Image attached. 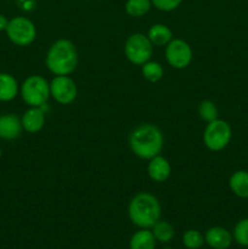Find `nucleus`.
<instances>
[{
	"instance_id": "1",
	"label": "nucleus",
	"mask_w": 248,
	"mask_h": 249,
	"mask_svg": "<svg viewBox=\"0 0 248 249\" xmlns=\"http://www.w3.org/2000/svg\"><path fill=\"white\" fill-rule=\"evenodd\" d=\"M164 146V136L158 126L145 123L136 126L129 135V147L136 157L150 160L160 155Z\"/></svg>"
},
{
	"instance_id": "2",
	"label": "nucleus",
	"mask_w": 248,
	"mask_h": 249,
	"mask_svg": "<svg viewBox=\"0 0 248 249\" xmlns=\"http://www.w3.org/2000/svg\"><path fill=\"white\" fill-rule=\"evenodd\" d=\"M77 46L68 39H58L49 48L45 65L53 75H70L77 70Z\"/></svg>"
},
{
	"instance_id": "3",
	"label": "nucleus",
	"mask_w": 248,
	"mask_h": 249,
	"mask_svg": "<svg viewBox=\"0 0 248 249\" xmlns=\"http://www.w3.org/2000/svg\"><path fill=\"white\" fill-rule=\"evenodd\" d=\"M160 213L159 201L150 192H139L129 202V219L140 229H152L160 219Z\"/></svg>"
},
{
	"instance_id": "4",
	"label": "nucleus",
	"mask_w": 248,
	"mask_h": 249,
	"mask_svg": "<svg viewBox=\"0 0 248 249\" xmlns=\"http://www.w3.org/2000/svg\"><path fill=\"white\" fill-rule=\"evenodd\" d=\"M21 96L29 107H44L50 95V83L39 74L29 75L21 85Z\"/></svg>"
},
{
	"instance_id": "5",
	"label": "nucleus",
	"mask_w": 248,
	"mask_h": 249,
	"mask_svg": "<svg viewBox=\"0 0 248 249\" xmlns=\"http://www.w3.org/2000/svg\"><path fill=\"white\" fill-rule=\"evenodd\" d=\"M124 55L129 62L136 66H142L150 61L153 55V45L147 34L134 33L129 36L124 44Z\"/></svg>"
},
{
	"instance_id": "6",
	"label": "nucleus",
	"mask_w": 248,
	"mask_h": 249,
	"mask_svg": "<svg viewBox=\"0 0 248 249\" xmlns=\"http://www.w3.org/2000/svg\"><path fill=\"white\" fill-rule=\"evenodd\" d=\"M231 138L232 130L226 121L218 118L211 123H207L203 133V142L208 150L213 152L223 151L230 143Z\"/></svg>"
},
{
	"instance_id": "7",
	"label": "nucleus",
	"mask_w": 248,
	"mask_h": 249,
	"mask_svg": "<svg viewBox=\"0 0 248 249\" xmlns=\"http://www.w3.org/2000/svg\"><path fill=\"white\" fill-rule=\"evenodd\" d=\"M5 32L10 41L17 46H29L36 39L35 24L23 16H16L10 19Z\"/></svg>"
},
{
	"instance_id": "8",
	"label": "nucleus",
	"mask_w": 248,
	"mask_h": 249,
	"mask_svg": "<svg viewBox=\"0 0 248 249\" xmlns=\"http://www.w3.org/2000/svg\"><path fill=\"white\" fill-rule=\"evenodd\" d=\"M194 58V51L187 41L174 38L165 46V60L170 67L175 70H185Z\"/></svg>"
},
{
	"instance_id": "9",
	"label": "nucleus",
	"mask_w": 248,
	"mask_h": 249,
	"mask_svg": "<svg viewBox=\"0 0 248 249\" xmlns=\"http://www.w3.org/2000/svg\"><path fill=\"white\" fill-rule=\"evenodd\" d=\"M50 95L57 104L67 106L77 99V84L70 75H55L50 82Z\"/></svg>"
},
{
	"instance_id": "10",
	"label": "nucleus",
	"mask_w": 248,
	"mask_h": 249,
	"mask_svg": "<svg viewBox=\"0 0 248 249\" xmlns=\"http://www.w3.org/2000/svg\"><path fill=\"white\" fill-rule=\"evenodd\" d=\"M23 130L29 134H36L43 130L46 122L44 107H29L21 118Z\"/></svg>"
},
{
	"instance_id": "11",
	"label": "nucleus",
	"mask_w": 248,
	"mask_h": 249,
	"mask_svg": "<svg viewBox=\"0 0 248 249\" xmlns=\"http://www.w3.org/2000/svg\"><path fill=\"white\" fill-rule=\"evenodd\" d=\"M147 174L153 181L164 182L169 179L170 174H172V165L167 158L158 155L148 160Z\"/></svg>"
},
{
	"instance_id": "12",
	"label": "nucleus",
	"mask_w": 248,
	"mask_h": 249,
	"mask_svg": "<svg viewBox=\"0 0 248 249\" xmlns=\"http://www.w3.org/2000/svg\"><path fill=\"white\" fill-rule=\"evenodd\" d=\"M204 242L213 249H228L232 243V236L226 229L214 226L206 231Z\"/></svg>"
},
{
	"instance_id": "13",
	"label": "nucleus",
	"mask_w": 248,
	"mask_h": 249,
	"mask_svg": "<svg viewBox=\"0 0 248 249\" xmlns=\"http://www.w3.org/2000/svg\"><path fill=\"white\" fill-rule=\"evenodd\" d=\"M23 126L21 118L15 114H4L0 117V139L15 140L21 135Z\"/></svg>"
},
{
	"instance_id": "14",
	"label": "nucleus",
	"mask_w": 248,
	"mask_h": 249,
	"mask_svg": "<svg viewBox=\"0 0 248 249\" xmlns=\"http://www.w3.org/2000/svg\"><path fill=\"white\" fill-rule=\"evenodd\" d=\"M147 36L153 46H167L173 40V32L168 26L163 23H156L150 27L147 32Z\"/></svg>"
},
{
	"instance_id": "15",
	"label": "nucleus",
	"mask_w": 248,
	"mask_h": 249,
	"mask_svg": "<svg viewBox=\"0 0 248 249\" xmlns=\"http://www.w3.org/2000/svg\"><path fill=\"white\" fill-rule=\"evenodd\" d=\"M18 83L14 75L9 73H0V101H12L18 94Z\"/></svg>"
},
{
	"instance_id": "16",
	"label": "nucleus",
	"mask_w": 248,
	"mask_h": 249,
	"mask_svg": "<svg viewBox=\"0 0 248 249\" xmlns=\"http://www.w3.org/2000/svg\"><path fill=\"white\" fill-rule=\"evenodd\" d=\"M156 238L150 229H140L130 238L129 248L130 249H155Z\"/></svg>"
},
{
	"instance_id": "17",
	"label": "nucleus",
	"mask_w": 248,
	"mask_h": 249,
	"mask_svg": "<svg viewBox=\"0 0 248 249\" xmlns=\"http://www.w3.org/2000/svg\"><path fill=\"white\" fill-rule=\"evenodd\" d=\"M231 191L240 198H248V172L237 170L229 180Z\"/></svg>"
},
{
	"instance_id": "18",
	"label": "nucleus",
	"mask_w": 248,
	"mask_h": 249,
	"mask_svg": "<svg viewBox=\"0 0 248 249\" xmlns=\"http://www.w3.org/2000/svg\"><path fill=\"white\" fill-rule=\"evenodd\" d=\"M151 231H152L156 241L160 243L170 242L175 236V231L172 224L168 223V221L160 220V219L152 226Z\"/></svg>"
},
{
	"instance_id": "19",
	"label": "nucleus",
	"mask_w": 248,
	"mask_h": 249,
	"mask_svg": "<svg viewBox=\"0 0 248 249\" xmlns=\"http://www.w3.org/2000/svg\"><path fill=\"white\" fill-rule=\"evenodd\" d=\"M142 77L150 83H158L164 75V68L157 61H147L141 66Z\"/></svg>"
},
{
	"instance_id": "20",
	"label": "nucleus",
	"mask_w": 248,
	"mask_h": 249,
	"mask_svg": "<svg viewBox=\"0 0 248 249\" xmlns=\"http://www.w3.org/2000/svg\"><path fill=\"white\" fill-rule=\"evenodd\" d=\"M152 7L151 0H126L125 12L131 17H142L147 14Z\"/></svg>"
},
{
	"instance_id": "21",
	"label": "nucleus",
	"mask_w": 248,
	"mask_h": 249,
	"mask_svg": "<svg viewBox=\"0 0 248 249\" xmlns=\"http://www.w3.org/2000/svg\"><path fill=\"white\" fill-rule=\"evenodd\" d=\"M218 108L211 100H204L198 105V116L206 123H211V122L218 119Z\"/></svg>"
},
{
	"instance_id": "22",
	"label": "nucleus",
	"mask_w": 248,
	"mask_h": 249,
	"mask_svg": "<svg viewBox=\"0 0 248 249\" xmlns=\"http://www.w3.org/2000/svg\"><path fill=\"white\" fill-rule=\"evenodd\" d=\"M182 243L187 249H198L203 246L204 235L198 230H187L182 235Z\"/></svg>"
},
{
	"instance_id": "23",
	"label": "nucleus",
	"mask_w": 248,
	"mask_h": 249,
	"mask_svg": "<svg viewBox=\"0 0 248 249\" xmlns=\"http://www.w3.org/2000/svg\"><path fill=\"white\" fill-rule=\"evenodd\" d=\"M233 238L238 245L248 247V218L242 219L233 229Z\"/></svg>"
},
{
	"instance_id": "24",
	"label": "nucleus",
	"mask_w": 248,
	"mask_h": 249,
	"mask_svg": "<svg viewBox=\"0 0 248 249\" xmlns=\"http://www.w3.org/2000/svg\"><path fill=\"white\" fill-rule=\"evenodd\" d=\"M153 6L163 12H170L177 10L181 5L182 0H151Z\"/></svg>"
},
{
	"instance_id": "25",
	"label": "nucleus",
	"mask_w": 248,
	"mask_h": 249,
	"mask_svg": "<svg viewBox=\"0 0 248 249\" xmlns=\"http://www.w3.org/2000/svg\"><path fill=\"white\" fill-rule=\"evenodd\" d=\"M7 24H9V19H7L4 15L0 14V32L6 31Z\"/></svg>"
}]
</instances>
